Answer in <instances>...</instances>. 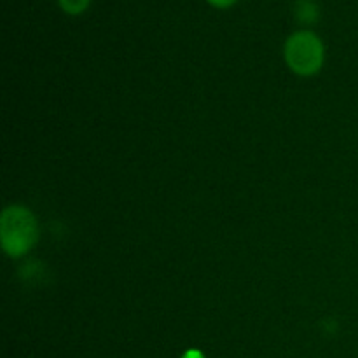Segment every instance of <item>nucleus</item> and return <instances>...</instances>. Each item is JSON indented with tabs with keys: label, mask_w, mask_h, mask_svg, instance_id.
<instances>
[{
	"label": "nucleus",
	"mask_w": 358,
	"mask_h": 358,
	"mask_svg": "<svg viewBox=\"0 0 358 358\" xmlns=\"http://www.w3.org/2000/svg\"><path fill=\"white\" fill-rule=\"evenodd\" d=\"M0 240L7 255L21 257L38 240V224L24 206H9L0 217Z\"/></svg>",
	"instance_id": "nucleus-1"
},
{
	"label": "nucleus",
	"mask_w": 358,
	"mask_h": 358,
	"mask_svg": "<svg viewBox=\"0 0 358 358\" xmlns=\"http://www.w3.org/2000/svg\"><path fill=\"white\" fill-rule=\"evenodd\" d=\"M213 7H219V9H227V7L233 6L236 0H208Z\"/></svg>",
	"instance_id": "nucleus-4"
},
{
	"label": "nucleus",
	"mask_w": 358,
	"mask_h": 358,
	"mask_svg": "<svg viewBox=\"0 0 358 358\" xmlns=\"http://www.w3.org/2000/svg\"><path fill=\"white\" fill-rule=\"evenodd\" d=\"M285 59L299 76H313L324 65V44L311 31H297L287 41Z\"/></svg>",
	"instance_id": "nucleus-2"
},
{
	"label": "nucleus",
	"mask_w": 358,
	"mask_h": 358,
	"mask_svg": "<svg viewBox=\"0 0 358 358\" xmlns=\"http://www.w3.org/2000/svg\"><path fill=\"white\" fill-rule=\"evenodd\" d=\"M59 6L69 14H80L87 9L90 0H59Z\"/></svg>",
	"instance_id": "nucleus-3"
},
{
	"label": "nucleus",
	"mask_w": 358,
	"mask_h": 358,
	"mask_svg": "<svg viewBox=\"0 0 358 358\" xmlns=\"http://www.w3.org/2000/svg\"><path fill=\"white\" fill-rule=\"evenodd\" d=\"M182 358H205V355H203L199 350H187V352L182 355Z\"/></svg>",
	"instance_id": "nucleus-5"
}]
</instances>
